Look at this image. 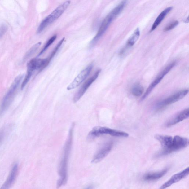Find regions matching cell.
I'll use <instances>...</instances> for the list:
<instances>
[{
	"label": "cell",
	"instance_id": "obj_1",
	"mask_svg": "<svg viewBox=\"0 0 189 189\" xmlns=\"http://www.w3.org/2000/svg\"><path fill=\"white\" fill-rule=\"evenodd\" d=\"M73 125L69 130L68 138L65 143L63 155L59 164V178L57 183V188H59L66 184L68 180V169L69 155L72 147L73 129Z\"/></svg>",
	"mask_w": 189,
	"mask_h": 189
},
{
	"label": "cell",
	"instance_id": "obj_2",
	"mask_svg": "<svg viewBox=\"0 0 189 189\" xmlns=\"http://www.w3.org/2000/svg\"><path fill=\"white\" fill-rule=\"evenodd\" d=\"M127 3V1H123L121 2L120 3L115 7L105 17L102 23L97 34L90 42V46L92 47L97 43L98 40L105 33L112 22L122 12L126 7Z\"/></svg>",
	"mask_w": 189,
	"mask_h": 189
},
{
	"label": "cell",
	"instance_id": "obj_3",
	"mask_svg": "<svg viewBox=\"0 0 189 189\" xmlns=\"http://www.w3.org/2000/svg\"><path fill=\"white\" fill-rule=\"evenodd\" d=\"M24 75H20L15 79L8 91L3 98L0 105V116L8 109L14 99Z\"/></svg>",
	"mask_w": 189,
	"mask_h": 189
},
{
	"label": "cell",
	"instance_id": "obj_4",
	"mask_svg": "<svg viewBox=\"0 0 189 189\" xmlns=\"http://www.w3.org/2000/svg\"><path fill=\"white\" fill-rule=\"evenodd\" d=\"M70 2V1L64 2L57 7L51 14L46 17L42 21L38 26L37 30V33H41L49 25L59 18L68 8Z\"/></svg>",
	"mask_w": 189,
	"mask_h": 189
},
{
	"label": "cell",
	"instance_id": "obj_5",
	"mask_svg": "<svg viewBox=\"0 0 189 189\" xmlns=\"http://www.w3.org/2000/svg\"><path fill=\"white\" fill-rule=\"evenodd\" d=\"M105 134L120 138H127L129 136L128 133L123 131L107 127L96 126L92 129L89 133L88 138L90 140L93 139L98 137Z\"/></svg>",
	"mask_w": 189,
	"mask_h": 189
},
{
	"label": "cell",
	"instance_id": "obj_6",
	"mask_svg": "<svg viewBox=\"0 0 189 189\" xmlns=\"http://www.w3.org/2000/svg\"><path fill=\"white\" fill-rule=\"evenodd\" d=\"M188 89H185L177 92L176 93L165 98L162 101L159 102L157 104H156V108L157 110L161 109L164 108L180 101L188 94Z\"/></svg>",
	"mask_w": 189,
	"mask_h": 189
},
{
	"label": "cell",
	"instance_id": "obj_7",
	"mask_svg": "<svg viewBox=\"0 0 189 189\" xmlns=\"http://www.w3.org/2000/svg\"><path fill=\"white\" fill-rule=\"evenodd\" d=\"M175 64H176V62L175 61L173 62L172 63L169 64L163 71H161L160 73L156 77L155 80L148 86L146 92H144L143 95L141 98V100L142 101L145 99L149 95V94L155 88V87L161 81L163 80L165 75H166L167 73L170 71Z\"/></svg>",
	"mask_w": 189,
	"mask_h": 189
},
{
	"label": "cell",
	"instance_id": "obj_8",
	"mask_svg": "<svg viewBox=\"0 0 189 189\" xmlns=\"http://www.w3.org/2000/svg\"><path fill=\"white\" fill-rule=\"evenodd\" d=\"M188 144V138L179 136H175L173 138L172 143L170 148L166 152L164 156L182 149L187 147Z\"/></svg>",
	"mask_w": 189,
	"mask_h": 189
},
{
	"label": "cell",
	"instance_id": "obj_9",
	"mask_svg": "<svg viewBox=\"0 0 189 189\" xmlns=\"http://www.w3.org/2000/svg\"><path fill=\"white\" fill-rule=\"evenodd\" d=\"M93 67V64H92L81 71L80 74H78L73 81L67 87V90H71L77 87L87 77L91 72Z\"/></svg>",
	"mask_w": 189,
	"mask_h": 189
},
{
	"label": "cell",
	"instance_id": "obj_10",
	"mask_svg": "<svg viewBox=\"0 0 189 189\" xmlns=\"http://www.w3.org/2000/svg\"><path fill=\"white\" fill-rule=\"evenodd\" d=\"M101 69H98L94 73L93 76L89 78L86 81L83 85L81 87V88L75 94L74 98H73V102L74 103H76L84 95L86 90H88L90 86L95 81L99 76Z\"/></svg>",
	"mask_w": 189,
	"mask_h": 189
},
{
	"label": "cell",
	"instance_id": "obj_11",
	"mask_svg": "<svg viewBox=\"0 0 189 189\" xmlns=\"http://www.w3.org/2000/svg\"><path fill=\"white\" fill-rule=\"evenodd\" d=\"M49 64L47 58L33 59L29 61L27 64V71H31L32 73L36 70L42 71Z\"/></svg>",
	"mask_w": 189,
	"mask_h": 189
},
{
	"label": "cell",
	"instance_id": "obj_12",
	"mask_svg": "<svg viewBox=\"0 0 189 189\" xmlns=\"http://www.w3.org/2000/svg\"><path fill=\"white\" fill-rule=\"evenodd\" d=\"M113 145V143L112 141L109 142L105 144L94 155L92 159V162L98 163L103 160L110 152Z\"/></svg>",
	"mask_w": 189,
	"mask_h": 189
},
{
	"label": "cell",
	"instance_id": "obj_13",
	"mask_svg": "<svg viewBox=\"0 0 189 189\" xmlns=\"http://www.w3.org/2000/svg\"><path fill=\"white\" fill-rule=\"evenodd\" d=\"M189 172V167H187L181 172L173 175L169 180L162 185L159 189H166L169 187L173 184L178 182L187 176Z\"/></svg>",
	"mask_w": 189,
	"mask_h": 189
},
{
	"label": "cell",
	"instance_id": "obj_14",
	"mask_svg": "<svg viewBox=\"0 0 189 189\" xmlns=\"http://www.w3.org/2000/svg\"><path fill=\"white\" fill-rule=\"evenodd\" d=\"M19 165L18 164H14L6 180L0 189H9L14 183L18 174Z\"/></svg>",
	"mask_w": 189,
	"mask_h": 189
},
{
	"label": "cell",
	"instance_id": "obj_15",
	"mask_svg": "<svg viewBox=\"0 0 189 189\" xmlns=\"http://www.w3.org/2000/svg\"><path fill=\"white\" fill-rule=\"evenodd\" d=\"M189 115V108L186 109L181 111L180 112L177 113L174 116L168 121L166 123L165 126L167 127H170L177 124L188 118Z\"/></svg>",
	"mask_w": 189,
	"mask_h": 189
},
{
	"label": "cell",
	"instance_id": "obj_16",
	"mask_svg": "<svg viewBox=\"0 0 189 189\" xmlns=\"http://www.w3.org/2000/svg\"><path fill=\"white\" fill-rule=\"evenodd\" d=\"M168 171V169L165 168L157 172L146 174L143 177V180L147 181H153L159 180L165 176Z\"/></svg>",
	"mask_w": 189,
	"mask_h": 189
},
{
	"label": "cell",
	"instance_id": "obj_17",
	"mask_svg": "<svg viewBox=\"0 0 189 189\" xmlns=\"http://www.w3.org/2000/svg\"><path fill=\"white\" fill-rule=\"evenodd\" d=\"M172 9L173 7H168L160 13L153 23L151 29H150V32L153 31L157 28L158 26L162 22L163 19L170 12L171 10H172Z\"/></svg>",
	"mask_w": 189,
	"mask_h": 189
},
{
	"label": "cell",
	"instance_id": "obj_18",
	"mask_svg": "<svg viewBox=\"0 0 189 189\" xmlns=\"http://www.w3.org/2000/svg\"><path fill=\"white\" fill-rule=\"evenodd\" d=\"M140 36L139 29L137 28L127 41L126 47H130L134 46L139 38Z\"/></svg>",
	"mask_w": 189,
	"mask_h": 189
},
{
	"label": "cell",
	"instance_id": "obj_19",
	"mask_svg": "<svg viewBox=\"0 0 189 189\" xmlns=\"http://www.w3.org/2000/svg\"><path fill=\"white\" fill-rule=\"evenodd\" d=\"M144 92L143 87L139 84L135 85L131 90V92L133 95L136 97L141 96Z\"/></svg>",
	"mask_w": 189,
	"mask_h": 189
},
{
	"label": "cell",
	"instance_id": "obj_20",
	"mask_svg": "<svg viewBox=\"0 0 189 189\" xmlns=\"http://www.w3.org/2000/svg\"><path fill=\"white\" fill-rule=\"evenodd\" d=\"M41 42H39L38 43L35 44L29 51L27 52L25 55L24 57V61H26L27 59H28L29 58L31 57V56L33 55L35 53L36 51H37L38 48L39 47L40 45H41Z\"/></svg>",
	"mask_w": 189,
	"mask_h": 189
},
{
	"label": "cell",
	"instance_id": "obj_21",
	"mask_svg": "<svg viewBox=\"0 0 189 189\" xmlns=\"http://www.w3.org/2000/svg\"><path fill=\"white\" fill-rule=\"evenodd\" d=\"M64 40L65 38H63L59 42V43L57 44L56 46L54 48V49L53 50V51L51 52V55H50L49 57L47 58V61L49 63H50V62L51 61L52 59L55 56V54H56L57 52L58 51L59 48H60L62 44L64 42Z\"/></svg>",
	"mask_w": 189,
	"mask_h": 189
},
{
	"label": "cell",
	"instance_id": "obj_22",
	"mask_svg": "<svg viewBox=\"0 0 189 189\" xmlns=\"http://www.w3.org/2000/svg\"><path fill=\"white\" fill-rule=\"evenodd\" d=\"M57 37V35H55L52 36L49 40H48L47 43L45 44V46H44L43 49L42 50V51H40L39 54H38V56H39L42 55V54H43L44 52L46 51V50L49 48L50 46H51V44L54 43V42L55 41Z\"/></svg>",
	"mask_w": 189,
	"mask_h": 189
},
{
	"label": "cell",
	"instance_id": "obj_23",
	"mask_svg": "<svg viewBox=\"0 0 189 189\" xmlns=\"http://www.w3.org/2000/svg\"><path fill=\"white\" fill-rule=\"evenodd\" d=\"M178 24L179 22L177 20L173 21V22L169 23L165 27V28H164V31L165 32H167L172 30L175 27L178 25Z\"/></svg>",
	"mask_w": 189,
	"mask_h": 189
},
{
	"label": "cell",
	"instance_id": "obj_24",
	"mask_svg": "<svg viewBox=\"0 0 189 189\" xmlns=\"http://www.w3.org/2000/svg\"><path fill=\"white\" fill-rule=\"evenodd\" d=\"M7 30V27L5 24L0 27V38L2 37Z\"/></svg>",
	"mask_w": 189,
	"mask_h": 189
},
{
	"label": "cell",
	"instance_id": "obj_25",
	"mask_svg": "<svg viewBox=\"0 0 189 189\" xmlns=\"http://www.w3.org/2000/svg\"><path fill=\"white\" fill-rule=\"evenodd\" d=\"M4 136V132L3 131H2L0 132V143L3 139V138Z\"/></svg>",
	"mask_w": 189,
	"mask_h": 189
},
{
	"label": "cell",
	"instance_id": "obj_26",
	"mask_svg": "<svg viewBox=\"0 0 189 189\" xmlns=\"http://www.w3.org/2000/svg\"><path fill=\"white\" fill-rule=\"evenodd\" d=\"M94 187L92 186H89L84 189H93Z\"/></svg>",
	"mask_w": 189,
	"mask_h": 189
}]
</instances>
